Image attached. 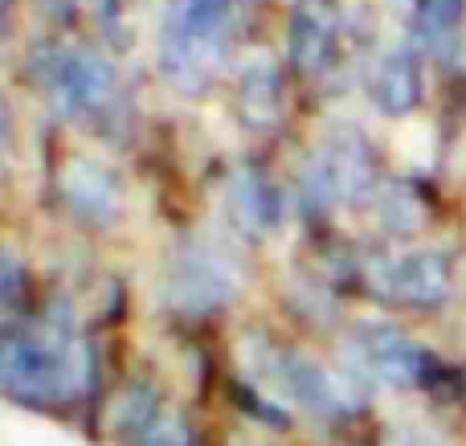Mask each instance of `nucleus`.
Masks as SVG:
<instances>
[{"label": "nucleus", "instance_id": "obj_1", "mask_svg": "<svg viewBox=\"0 0 466 446\" xmlns=\"http://www.w3.org/2000/svg\"><path fill=\"white\" fill-rule=\"evenodd\" d=\"M95 385V349L70 328L0 332V398L16 406H66Z\"/></svg>", "mask_w": 466, "mask_h": 446}, {"label": "nucleus", "instance_id": "obj_2", "mask_svg": "<svg viewBox=\"0 0 466 446\" xmlns=\"http://www.w3.org/2000/svg\"><path fill=\"white\" fill-rule=\"evenodd\" d=\"M238 33V0H168L160 70L180 95H201L226 70Z\"/></svg>", "mask_w": 466, "mask_h": 446}, {"label": "nucleus", "instance_id": "obj_3", "mask_svg": "<svg viewBox=\"0 0 466 446\" xmlns=\"http://www.w3.org/2000/svg\"><path fill=\"white\" fill-rule=\"evenodd\" d=\"M246 352H254V373L266 385H274L282 401H295L299 410L315 418H344L356 410V393L344 377H336L331 369L315 365L307 352L282 349L270 340H246Z\"/></svg>", "mask_w": 466, "mask_h": 446}, {"label": "nucleus", "instance_id": "obj_4", "mask_svg": "<svg viewBox=\"0 0 466 446\" xmlns=\"http://www.w3.org/2000/svg\"><path fill=\"white\" fill-rule=\"evenodd\" d=\"M41 78H46L49 103L62 119H98L103 111H111L115 90H119L115 66L95 46L49 49Z\"/></svg>", "mask_w": 466, "mask_h": 446}, {"label": "nucleus", "instance_id": "obj_5", "mask_svg": "<svg viewBox=\"0 0 466 446\" xmlns=\"http://www.w3.org/2000/svg\"><path fill=\"white\" fill-rule=\"evenodd\" d=\"M241 295V267L221 246L188 238L168 267V303L188 316L229 308Z\"/></svg>", "mask_w": 466, "mask_h": 446}, {"label": "nucleus", "instance_id": "obj_6", "mask_svg": "<svg viewBox=\"0 0 466 446\" xmlns=\"http://www.w3.org/2000/svg\"><path fill=\"white\" fill-rule=\"evenodd\" d=\"M348 360H352L356 377H372V381L397 385V390L430 385L438 373V360L421 344H413L401 328L380 324V319L356 324L352 340H348Z\"/></svg>", "mask_w": 466, "mask_h": 446}, {"label": "nucleus", "instance_id": "obj_7", "mask_svg": "<svg viewBox=\"0 0 466 446\" xmlns=\"http://www.w3.org/2000/svg\"><path fill=\"white\" fill-rule=\"evenodd\" d=\"M372 283L385 299L405 303V308H438L451 295V262L438 250H410L377 262Z\"/></svg>", "mask_w": 466, "mask_h": 446}, {"label": "nucleus", "instance_id": "obj_8", "mask_svg": "<svg viewBox=\"0 0 466 446\" xmlns=\"http://www.w3.org/2000/svg\"><path fill=\"white\" fill-rule=\"evenodd\" d=\"M336 0H295V8H290V66L307 78H319L336 57Z\"/></svg>", "mask_w": 466, "mask_h": 446}, {"label": "nucleus", "instance_id": "obj_9", "mask_svg": "<svg viewBox=\"0 0 466 446\" xmlns=\"http://www.w3.org/2000/svg\"><path fill=\"white\" fill-rule=\"evenodd\" d=\"M62 197L74 218H82L86 226H111L123 209L119 177L86 156H74L62 168Z\"/></svg>", "mask_w": 466, "mask_h": 446}, {"label": "nucleus", "instance_id": "obj_10", "mask_svg": "<svg viewBox=\"0 0 466 446\" xmlns=\"http://www.w3.org/2000/svg\"><path fill=\"white\" fill-rule=\"evenodd\" d=\"M369 185H372V160H369V147L356 136L331 139L323 147V156L315 160V168L307 172L311 197H323V201H336V197L356 201V197H364Z\"/></svg>", "mask_w": 466, "mask_h": 446}, {"label": "nucleus", "instance_id": "obj_11", "mask_svg": "<svg viewBox=\"0 0 466 446\" xmlns=\"http://www.w3.org/2000/svg\"><path fill=\"white\" fill-rule=\"evenodd\" d=\"M238 111L254 131H266L282 115V74L279 62L266 54L249 57L238 74Z\"/></svg>", "mask_w": 466, "mask_h": 446}, {"label": "nucleus", "instance_id": "obj_12", "mask_svg": "<svg viewBox=\"0 0 466 446\" xmlns=\"http://www.w3.org/2000/svg\"><path fill=\"white\" fill-rule=\"evenodd\" d=\"M226 209L233 218V226L249 238H262L279 226L282 218V205H279V193L266 185L258 172H238V177L226 185Z\"/></svg>", "mask_w": 466, "mask_h": 446}, {"label": "nucleus", "instance_id": "obj_13", "mask_svg": "<svg viewBox=\"0 0 466 446\" xmlns=\"http://www.w3.org/2000/svg\"><path fill=\"white\" fill-rule=\"evenodd\" d=\"M372 98L385 115H410L421 98V74L418 57L410 49H393L380 57L377 74H372Z\"/></svg>", "mask_w": 466, "mask_h": 446}, {"label": "nucleus", "instance_id": "obj_14", "mask_svg": "<svg viewBox=\"0 0 466 446\" xmlns=\"http://www.w3.org/2000/svg\"><path fill=\"white\" fill-rule=\"evenodd\" d=\"M160 414V398H156L152 385H131L127 393H119V401H115V431L127 434V439H139V434L152 426V418Z\"/></svg>", "mask_w": 466, "mask_h": 446}, {"label": "nucleus", "instance_id": "obj_15", "mask_svg": "<svg viewBox=\"0 0 466 446\" xmlns=\"http://www.w3.org/2000/svg\"><path fill=\"white\" fill-rule=\"evenodd\" d=\"M131 446H201V442H197V431L185 414L160 410V414L152 418V426H147L139 439H131Z\"/></svg>", "mask_w": 466, "mask_h": 446}, {"label": "nucleus", "instance_id": "obj_16", "mask_svg": "<svg viewBox=\"0 0 466 446\" xmlns=\"http://www.w3.org/2000/svg\"><path fill=\"white\" fill-rule=\"evenodd\" d=\"M418 8H421L426 33L438 41V46H446L462 21V0H418Z\"/></svg>", "mask_w": 466, "mask_h": 446}, {"label": "nucleus", "instance_id": "obj_17", "mask_svg": "<svg viewBox=\"0 0 466 446\" xmlns=\"http://www.w3.org/2000/svg\"><path fill=\"white\" fill-rule=\"evenodd\" d=\"M29 291V270L8 246H0V308H16Z\"/></svg>", "mask_w": 466, "mask_h": 446}, {"label": "nucleus", "instance_id": "obj_18", "mask_svg": "<svg viewBox=\"0 0 466 446\" xmlns=\"http://www.w3.org/2000/svg\"><path fill=\"white\" fill-rule=\"evenodd\" d=\"M37 5L41 8H46V16H49V21H70V16H74V0H37Z\"/></svg>", "mask_w": 466, "mask_h": 446}, {"label": "nucleus", "instance_id": "obj_19", "mask_svg": "<svg viewBox=\"0 0 466 446\" xmlns=\"http://www.w3.org/2000/svg\"><path fill=\"white\" fill-rule=\"evenodd\" d=\"M8 139H13V127H8V106H5V98H0V164H5V156H8Z\"/></svg>", "mask_w": 466, "mask_h": 446}, {"label": "nucleus", "instance_id": "obj_20", "mask_svg": "<svg viewBox=\"0 0 466 446\" xmlns=\"http://www.w3.org/2000/svg\"><path fill=\"white\" fill-rule=\"evenodd\" d=\"M5 5H8V0H0V29H5V16H8V8H5Z\"/></svg>", "mask_w": 466, "mask_h": 446}]
</instances>
